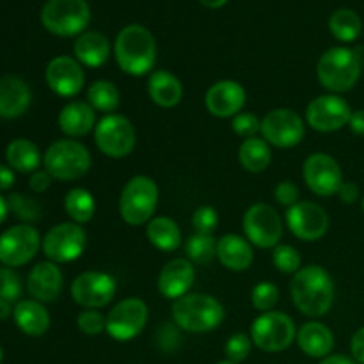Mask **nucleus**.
I'll use <instances>...</instances> for the list:
<instances>
[{"mask_svg": "<svg viewBox=\"0 0 364 364\" xmlns=\"http://www.w3.org/2000/svg\"><path fill=\"white\" fill-rule=\"evenodd\" d=\"M302 176L313 194L320 198L336 196L343 185V173L334 156L327 153H313L302 166Z\"/></svg>", "mask_w": 364, "mask_h": 364, "instance_id": "17", "label": "nucleus"}, {"mask_svg": "<svg viewBox=\"0 0 364 364\" xmlns=\"http://www.w3.org/2000/svg\"><path fill=\"white\" fill-rule=\"evenodd\" d=\"M363 212H364V198H363Z\"/></svg>", "mask_w": 364, "mask_h": 364, "instance_id": "57", "label": "nucleus"}, {"mask_svg": "<svg viewBox=\"0 0 364 364\" xmlns=\"http://www.w3.org/2000/svg\"><path fill=\"white\" fill-rule=\"evenodd\" d=\"M245 98L247 95L240 82L224 78V80L210 85L205 95V107L212 116L228 119V117H235L242 112Z\"/></svg>", "mask_w": 364, "mask_h": 364, "instance_id": "20", "label": "nucleus"}, {"mask_svg": "<svg viewBox=\"0 0 364 364\" xmlns=\"http://www.w3.org/2000/svg\"><path fill=\"white\" fill-rule=\"evenodd\" d=\"M57 123L68 139L84 137L96 128V110L87 102L75 100L60 109Z\"/></svg>", "mask_w": 364, "mask_h": 364, "instance_id": "24", "label": "nucleus"}, {"mask_svg": "<svg viewBox=\"0 0 364 364\" xmlns=\"http://www.w3.org/2000/svg\"><path fill=\"white\" fill-rule=\"evenodd\" d=\"M320 364H358L354 361L352 358H348V355H343V354H336V355H327V358H323Z\"/></svg>", "mask_w": 364, "mask_h": 364, "instance_id": "51", "label": "nucleus"}, {"mask_svg": "<svg viewBox=\"0 0 364 364\" xmlns=\"http://www.w3.org/2000/svg\"><path fill=\"white\" fill-rule=\"evenodd\" d=\"M64 212L71 219V223L77 224H87L92 220L96 213V201L95 196L87 191V188L75 187L64 198Z\"/></svg>", "mask_w": 364, "mask_h": 364, "instance_id": "33", "label": "nucleus"}, {"mask_svg": "<svg viewBox=\"0 0 364 364\" xmlns=\"http://www.w3.org/2000/svg\"><path fill=\"white\" fill-rule=\"evenodd\" d=\"M7 206H9V212H13L14 217L23 220V224L36 223L43 215L41 205L34 198L20 194V192H14L7 198Z\"/></svg>", "mask_w": 364, "mask_h": 364, "instance_id": "37", "label": "nucleus"}, {"mask_svg": "<svg viewBox=\"0 0 364 364\" xmlns=\"http://www.w3.org/2000/svg\"><path fill=\"white\" fill-rule=\"evenodd\" d=\"M117 283L110 274L87 270L71 283V297L84 309H102L116 297Z\"/></svg>", "mask_w": 364, "mask_h": 364, "instance_id": "14", "label": "nucleus"}, {"mask_svg": "<svg viewBox=\"0 0 364 364\" xmlns=\"http://www.w3.org/2000/svg\"><path fill=\"white\" fill-rule=\"evenodd\" d=\"M352 358L358 364H364V327L358 329L350 340Z\"/></svg>", "mask_w": 364, "mask_h": 364, "instance_id": "47", "label": "nucleus"}, {"mask_svg": "<svg viewBox=\"0 0 364 364\" xmlns=\"http://www.w3.org/2000/svg\"><path fill=\"white\" fill-rule=\"evenodd\" d=\"M32 92L27 82L14 75L0 77V117L16 119L31 107Z\"/></svg>", "mask_w": 364, "mask_h": 364, "instance_id": "23", "label": "nucleus"}, {"mask_svg": "<svg viewBox=\"0 0 364 364\" xmlns=\"http://www.w3.org/2000/svg\"><path fill=\"white\" fill-rule=\"evenodd\" d=\"M7 215H9V206H7V199L0 194V224L6 223Z\"/></svg>", "mask_w": 364, "mask_h": 364, "instance_id": "54", "label": "nucleus"}, {"mask_svg": "<svg viewBox=\"0 0 364 364\" xmlns=\"http://www.w3.org/2000/svg\"><path fill=\"white\" fill-rule=\"evenodd\" d=\"M297 338L295 323L287 313H262L251 326V340L259 350L276 354L290 347Z\"/></svg>", "mask_w": 364, "mask_h": 364, "instance_id": "9", "label": "nucleus"}, {"mask_svg": "<svg viewBox=\"0 0 364 364\" xmlns=\"http://www.w3.org/2000/svg\"><path fill=\"white\" fill-rule=\"evenodd\" d=\"M233 132L238 137L251 139L256 137L258 132H262V119L252 112H240L233 117Z\"/></svg>", "mask_w": 364, "mask_h": 364, "instance_id": "44", "label": "nucleus"}, {"mask_svg": "<svg viewBox=\"0 0 364 364\" xmlns=\"http://www.w3.org/2000/svg\"><path fill=\"white\" fill-rule=\"evenodd\" d=\"M252 345L255 343H252L251 340V334L237 333L233 334V336H230V340H228L226 345H224V352H226L228 361L238 363V364L245 361V359L249 358V354H251Z\"/></svg>", "mask_w": 364, "mask_h": 364, "instance_id": "41", "label": "nucleus"}, {"mask_svg": "<svg viewBox=\"0 0 364 364\" xmlns=\"http://www.w3.org/2000/svg\"><path fill=\"white\" fill-rule=\"evenodd\" d=\"M114 57L121 70L132 77L151 73L156 63L155 36L139 23L127 25L114 43Z\"/></svg>", "mask_w": 364, "mask_h": 364, "instance_id": "2", "label": "nucleus"}, {"mask_svg": "<svg viewBox=\"0 0 364 364\" xmlns=\"http://www.w3.org/2000/svg\"><path fill=\"white\" fill-rule=\"evenodd\" d=\"M217 258L231 272H244L255 262V251L247 238L228 233L217 240Z\"/></svg>", "mask_w": 364, "mask_h": 364, "instance_id": "25", "label": "nucleus"}, {"mask_svg": "<svg viewBox=\"0 0 364 364\" xmlns=\"http://www.w3.org/2000/svg\"><path fill=\"white\" fill-rule=\"evenodd\" d=\"M348 127H350L352 134L355 135H364V109L354 110L348 121Z\"/></svg>", "mask_w": 364, "mask_h": 364, "instance_id": "50", "label": "nucleus"}, {"mask_svg": "<svg viewBox=\"0 0 364 364\" xmlns=\"http://www.w3.org/2000/svg\"><path fill=\"white\" fill-rule=\"evenodd\" d=\"M272 263L281 274H297L302 269L301 252L288 244H279L274 247Z\"/></svg>", "mask_w": 364, "mask_h": 364, "instance_id": "38", "label": "nucleus"}, {"mask_svg": "<svg viewBox=\"0 0 364 364\" xmlns=\"http://www.w3.org/2000/svg\"><path fill=\"white\" fill-rule=\"evenodd\" d=\"M64 287V276L59 265L53 262H41L34 265L27 277V290L34 301L48 304L59 299Z\"/></svg>", "mask_w": 364, "mask_h": 364, "instance_id": "22", "label": "nucleus"}, {"mask_svg": "<svg viewBox=\"0 0 364 364\" xmlns=\"http://www.w3.org/2000/svg\"><path fill=\"white\" fill-rule=\"evenodd\" d=\"M46 85L60 98H73L80 95L85 84L82 64L70 55L53 57L45 70Z\"/></svg>", "mask_w": 364, "mask_h": 364, "instance_id": "19", "label": "nucleus"}, {"mask_svg": "<svg viewBox=\"0 0 364 364\" xmlns=\"http://www.w3.org/2000/svg\"><path fill=\"white\" fill-rule=\"evenodd\" d=\"M13 308L14 304H9V302H0V320H6L9 316H13Z\"/></svg>", "mask_w": 364, "mask_h": 364, "instance_id": "52", "label": "nucleus"}, {"mask_svg": "<svg viewBox=\"0 0 364 364\" xmlns=\"http://www.w3.org/2000/svg\"><path fill=\"white\" fill-rule=\"evenodd\" d=\"M159 205V185L146 174L130 178L119 196L121 219L130 226H142L153 219Z\"/></svg>", "mask_w": 364, "mask_h": 364, "instance_id": "6", "label": "nucleus"}, {"mask_svg": "<svg viewBox=\"0 0 364 364\" xmlns=\"http://www.w3.org/2000/svg\"><path fill=\"white\" fill-rule=\"evenodd\" d=\"M363 60L359 50L334 46L322 53L316 64V77L322 87L333 95L350 91L361 77Z\"/></svg>", "mask_w": 364, "mask_h": 364, "instance_id": "4", "label": "nucleus"}, {"mask_svg": "<svg viewBox=\"0 0 364 364\" xmlns=\"http://www.w3.org/2000/svg\"><path fill=\"white\" fill-rule=\"evenodd\" d=\"M251 302L258 311L269 313L274 311L279 302V288L270 281H259L251 291Z\"/></svg>", "mask_w": 364, "mask_h": 364, "instance_id": "39", "label": "nucleus"}, {"mask_svg": "<svg viewBox=\"0 0 364 364\" xmlns=\"http://www.w3.org/2000/svg\"><path fill=\"white\" fill-rule=\"evenodd\" d=\"M173 322L178 329L203 334L215 331L223 323L224 306L208 294H187L173 302Z\"/></svg>", "mask_w": 364, "mask_h": 364, "instance_id": "3", "label": "nucleus"}, {"mask_svg": "<svg viewBox=\"0 0 364 364\" xmlns=\"http://www.w3.org/2000/svg\"><path fill=\"white\" fill-rule=\"evenodd\" d=\"M217 364H238V363H231V361H220V363H217Z\"/></svg>", "mask_w": 364, "mask_h": 364, "instance_id": "56", "label": "nucleus"}, {"mask_svg": "<svg viewBox=\"0 0 364 364\" xmlns=\"http://www.w3.org/2000/svg\"><path fill=\"white\" fill-rule=\"evenodd\" d=\"M75 55L82 66L100 68L109 60L110 41L105 34L96 31L84 32L75 41Z\"/></svg>", "mask_w": 364, "mask_h": 364, "instance_id": "29", "label": "nucleus"}, {"mask_svg": "<svg viewBox=\"0 0 364 364\" xmlns=\"http://www.w3.org/2000/svg\"><path fill=\"white\" fill-rule=\"evenodd\" d=\"M185 255L194 265H206L217 258V238L205 233L191 235L185 242Z\"/></svg>", "mask_w": 364, "mask_h": 364, "instance_id": "36", "label": "nucleus"}, {"mask_svg": "<svg viewBox=\"0 0 364 364\" xmlns=\"http://www.w3.org/2000/svg\"><path fill=\"white\" fill-rule=\"evenodd\" d=\"M306 135L304 119L295 110L274 109L262 119V137L276 148H294Z\"/></svg>", "mask_w": 364, "mask_h": 364, "instance_id": "16", "label": "nucleus"}, {"mask_svg": "<svg viewBox=\"0 0 364 364\" xmlns=\"http://www.w3.org/2000/svg\"><path fill=\"white\" fill-rule=\"evenodd\" d=\"M146 237L149 244L164 252H174L181 247V230L176 220L169 217H153L146 228Z\"/></svg>", "mask_w": 364, "mask_h": 364, "instance_id": "31", "label": "nucleus"}, {"mask_svg": "<svg viewBox=\"0 0 364 364\" xmlns=\"http://www.w3.org/2000/svg\"><path fill=\"white\" fill-rule=\"evenodd\" d=\"M244 233L255 247L274 249L283 238V219L270 205L256 203L244 213Z\"/></svg>", "mask_w": 364, "mask_h": 364, "instance_id": "12", "label": "nucleus"}, {"mask_svg": "<svg viewBox=\"0 0 364 364\" xmlns=\"http://www.w3.org/2000/svg\"><path fill=\"white\" fill-rule=\"evenodd\" d=\"M91 153L75 139H59L52 142L43 155V169L53 180L77 181L91 169Z\"/></svg>", "mask_w": 364, "mask_h": 364, "instance_id": "5", "label": "nucleus"}, {"mask_svg": "<svg viewBox=\"0 0 364 364\" xmlns=\"http://www.w3.org/2000/svg\"><path fill=\"white\" fill-rule=\"evenodd\" d=\"M287 226L302 242H316L329 230V215L320 205L299 201L287 210Z\"/></svg>", "mask_w": 364, "mask_h": 364, "instance_id": "18", "label": "nucleus"}, {"mask_svg": "<svg viewBox=\"0 0 364 364\" xmlns=\"http://www.w3.org/2000/svg\"><path fill=\"white\" fill-rule=\"evenodd\" d=\"M352 109L340 95H320L313 98L306 107V123L316 132L331 134L347 127Z\"/></svg>", "mask_w": 364, "mask_h": 364, "instance_id": "15", "label": "nucleus"}, {"mask_svg": "<svg viewBox=\"0 0 364 364\" xmlns=\"http://www.w3.org/2000/svg\"><path fill=\"white\" fill-rule=\"evenodd\" d=\"M95 142L103 155L119 160L134 151L137 134L128 117L121 114H107L96 123Z\"/></svg>", "mask_w": 364, "mask_h": 364, "instance_id": "8", "label": "nucleus"}, {"mask_svg": "<svg viewBox=\"0 0 364 364\" xmlns=\"http://www.w3.org/2000/svg\"><path fill=\"white\" fill-rule=\"evenodd\" d=\"M201 2V6L208 7V9H220L223 6H226L230 0H199Z\"/></svg>", "mask_w": 364, "mask_h": 364, "instance_id": "53", "label": "nucleus"}, {"mask_svg": "<svg viewBox=\"0 0 364 364\" xmlns=\"http://www.w3.org/2000/svg\"><path fill=\"white\" fill-rule=\"evenodd\" d=\"M14 180H16V176H14V171L11 169L9 166H4V164H0V192L9 191V188L14 185Z\"/></svg>", "mask_w": 364, "mask_h": 364, "instance_id": "49", "label": "nucleus"}, {"mask_svg": "<svg viewBox=\"0 0 364 364\" xmlns=\"http://www.w3.org/2000/svg\"><path fill=\"white\" fill-rule=\"evenodd\" d=\"M336 196L345 205H354L359 199V187L355 183H352V181H343V185H341Z\"/></svg>", "mask_w": 364, "mask_h": 364, "instance_id": "48", "label": "nucleus"}, {"mask_svg": "<svg viewBox=\"0 0 364 364\" xmlns=\"http://www.w3.org/2000/svg\"><path fill=\"white\" fill-rule=\"evenodd\" d=\"M52 180H53V178L50 176L48 171L38 169L36 173L31 174V180H28V187H31V191L34 192V194H43V192H46L50 188V185H52Z\"/></svg>", "mask_w": 364, "mask_h": 364, "instance_id": "46", "label": "nucleus"}, {"mask_svg": "<svg viewBox=\"0 0 364 364\" xmlns=\"http://www.w3.org/2000/svg\"><path fill=\"white\" fill-rule=\"evenodd\" d=\"M2 361H4V350L2 347H0V364H2Z\"/></svg>", "mask_w": 364, "mask_h": 364, "instance_id": "55", "label": "nucleus"}, {"mask_svg": "<svg viewBox=\"0 0 364 364\" xmlns=\"http://www.w3.org/2000/svg\"><path fill=\"white\" fill-rule=\"evenodd\" d=\"M363 66H364V57H363Z\"/></svg>", "mask_w": 364, "mask_h": 364, "instance_id": "58", "label": "nucleus"}, {"mask_svg": "<svg viewBox=\"0 0 364 364\" xmlns=\"http://www.w3.org/2000/svg\"><path fill=\"white\" fill-rule=\"evenodd\" d=\"M21 279L9 267H0V302L16 304L21 301Z\"/></svg>", "mask_w": 364, "mask_h": 364, "instance_id": "40", "label": "nucleus"}, {"mask_svg": "<svg viewBox=\"0 0 364 364\" xmlns=\"http://www.w3.org/2000/svg\"><path fill=\"white\" fill-rule=\"evenodd\" d=\"M13 320L18 329L27 336H43L50 329V313L43 302L21 299L13 308Z\"/></svg>", "mask_w": 364, "mask_h": 364, "instance_id": "26", "label": "nucleus"}, {"mask_svg": "<svg viewBox=\"0 0 364 364\" xmlns=\"http://www.w3.org/2000/svg\"><path fill=\"white\" fill-rule=\"evenodd\" d=\"M7 166L21 174H32L43 164V155L38 146L28 139H14L6 148Z\"/></svg>", "mask_w": 364, "mask_h": 364, "instance_id": "30", "label": "nucleus"}, {"mask_svg": "<svg viewBox=\"0 0 364 364\" xmlns=\"http://www.w3.org/2000/svg\"><path fill=\"white\" fill-rule=\"evenodd\" d=\"M148 95L155 105L162 107V109H171L183 100V84L176 75L169 73V71H153L148 80Z\"/></svg>", "mask_w": 364, "mask_h": 364, "instance_id": "28", "label": "nucleus"}, {"mask_svg": "<svg viewBox=\"0 0 364 364\" xmlns=\"http://www.w3.org/2000/svg\"><path fill=\"white\" fill-rule=\"evenodd\" d=\"M329 31L338 41L352 43L361 36L363 21L355 11L341 7L336 9L329 18Z\"/></svg>", "mask_w": 364, "mask_h": 364, "instance_id": "34", "label": "nucleus"}, {"mask_svg": "<svg viewBox=\"0 0 364 364\" xmlns=\"http://www.w3.org/2000/svg\"><path fill=\"white\" fill-rule=\"evenodd\" d=\"M87 245V235L84 228L77 223H60L48 230V233L43 237L41 249L43 255L48 262L57 263H71L80 258Z\"/></svg>", "mask_w": 364, "mask_h": 364, "instance_id": "10", "label": "nucleus"}, {"mask_svg": "<svg viewBox=\"0 0 364 364\" xmlns=\"http://www.w3.org/2000/svg\"><path fill=\"white\" fill-rule=\"evenodd\" d=\"M192 226H194L196 233L213 235V231L219 228V213L210 205L199 206L192 213Z\"/></svg>", "mask_w": 364, "mask_h": 364, "instance_id": "42", "label": "nucleus"}, {"mask_svg": "<svg viewBox=\"0 0 364 364\" xmlns=\"http://www.w3.org/2000/svg\"><path fill=\"white\" fill-rule=\"evenodd\" d=\"M194 263L188 262L187 258H174L167 262L164 269L160 270L156 287H159L160 295L164 299L174 302L191 291V288L194 287Z\"/></svg>", "mask_w": 364, "mask_h": 364, "instance_id": "21", "label": "nucleus"}, {"mask_svg": "<svg viewBox=\"0 0 364 364\" xmlns=\"http://www.w3.org/2000/svg\"><path fill=\"white\" fill-rule=\"evenodd\" d=\"M299 194H301V192H299V187L294 183V181H290V180L281 181V183L276 187V191H274L276 201L279 203V205L287 206V208L297 205Z\"/></svg>", "mask_w": 364, "mask_h": 364, "instance_id": "45", "label": "nucleus"}, {"mask_svg": "<svg viewBox=\"0 0 364 364\" xmlns=\"http://www.w3.org/2000/svg\"><path fill=\"white\" fill-rule=\"evenodd\" d=\"M91 20L85 0H48L41 9V23L50 34L59 38L84 34Z\"/></svg>", "mask_w": 364, "mask_h": 364, "instance_id": "7", "label": "nucleus"}, {"mask_svg": "<svg viewBox=\"0 0 364 364\" xmlns=\"http://www.w3.org/2000/svg\"><path fill=\"white\" fill-rule=\"evenodd\" d=\"M41 235L32 224H16L0 235V263L9 269L27 265L41 249Z\"/></svg>", "mask_w": 364, "mask_h": 364, "instance_id": "11", "label": "nucleus"}, {"mask_svg": "<svg viewBox=\"0 0 364 364\" xmlns=\"http://www.w3.org/2000/svg\"><path fill=\"white\" fill-rule=\"evenodd\" d=\"M77 327L87 336H96L107 329V316L102 315L98 309H84L78 313Z\"/></svg>", "mask_w": 364, "mask_h": 364, "instance_id": "43", "label": "nucleus"}, {"mask_svg": "<svg viewBox=\"0 0 364 364\" xmlns=\"http://www.w3.org/2000/svg\"><path fill=\"white\" fill-rule=\"evenodd\" d=\"M291 301L302 315L320 318L327 315L334 304V281L331 274L320 265L302 267L290 284Z\"/></svg>", "mask_w": 364, "mask_h": 364, "instance_id": "1", "label": "nucleus"}, {"mask_svg": "<svg viewBox=\"0 0 364 364\" xmlns=\"http://www.w3.org/2000/svg\"><path fill=\"white\" fill-rule=\"evenodd\" d=\"M238 162L247 173H263L272 162L270 144L263 137L245 139L238 148Z\"/></svg>", "mask_w": 364, "mask_h": 364, "instance_id": "32", "label": "nucleus"}, {"mask_svg": "<svg viewBox=\"0 0 364 364\" xmlns=\"http://www.w3.org/2000/svg\"><path fill=\"white\" fill-rule=\"evenodd\" d=\"M297 345L308 358L323 359L333 352L334 348V334L326 323L316 322H306L297 331Z\"/></svg>", "mask_w": 364, "mask_h": 364, "instance_id": "27", "label": "nucleus"}, {"mask_svg": "<svg viewBox=\"0 0 364 364\" xmlns=\"http://www.w3.org/2000/svg\"><path fill=\"white\" fill-rule=\"evenodd\" d=\"M87 103L96 110L103 114H114L121 103L119 89L110 80H96L87 89Z\"/></svg>", "mask_w": 364, "mask_h": 364, "instance_id": "35", "label": "nucleus"}, {"mask_svg": "<svg viewBox=\"0 0 364 364\" xmlns=\"http://www.w3.org/2000/svg\"><path fill=\"white\" fill-rule=\"evenodd\" d=\"M149 318V309L144 301L128 297L112 306L107 315V334L116 341H132L144 331Z\"/></svg>", "mask_w": 364, "mask_h": 364, "instance_id": "13", "label": "nucleus"}]
</instances>
